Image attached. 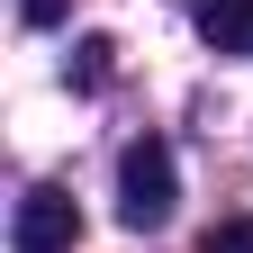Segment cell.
Instances as JSON below:
<instances>
[{"label": "cell", "mask_w": 253, "mask_h": 253, "mask_svg": "<svg viewBox=\"0 0 253 253\" xmlns=\"http://www.w3.org/2000/svg\"><path fill=\"white\" fill-rule=\"evenodd\" d=\"M18 253H73V235H82V208H73V190H54V181H37L18 199Z\"/></svg>", "instance_id": "cell-2"}, {"label": "cell", "mask_w": 253, "mask_h": 253, "mask_svg": "<svg viewBox=\"0 0 253 253\" xmlns=\"http://www.w3.org/2000/svg\"><path fill=\"white\" fill-rule=\"evenodd\" d=\"M18 9H27V27H54V18H63V0H18Z\"/></svg>", "instance_id": "cell-6"}, {"label": "cell", "mask_w": 253, "mask_h": 253, "mask_svg": "<svg viewBox=\"0 0 253 253\" xmlns=\"http://www.w3.org/2000/svg\"><path fill=\"white\" fill-rule=\"evenodd\" d=\"M109 54H118L109 37H82V45H73V82H82V90H100V82H109Z\"/></svg>", "instance_id": "cell-4"}, {"label": "cell", "mask_w": 253, "mask_h": 253, "mask_svg": "<svg viewBox=\"0 0 253 253\" xmlns=\"http://www.w3.org/2000/svg\"><path fill=\"white\" fill-rule=\"evenodd\" d=\"M172 208H181V163H172V145L163 136H136L118 154V226L126 235H154V226H172Z\"/></svg>", "instance_id": "cell-1"}, {"label": "cell", "mask_w": 253, "mask_h": 253, "mask_svg": "<svg viewBox=\"0 0 253 253\" xmlns=\"http://www.w3.org/2000/svg\"><path fill=\"white\" fill-rule=\"evenodd\" d=\"M199 253H253V217H217L199 235Z\"/></svg>", "instance_id": "cell-5"}, {"label": "cell", "mask_w": 253, "mask_h": 253, "mask_svg": "<svg viewBox=\"0 0 253 253\" xmlns=\"http://www.w3.org/2000/svg\"><path fill=\"white\" fill-rule=\"evenodd\" d=\"M190 18H199V37H208L217 54L253 63V0H190Z\"/></svg>", "instance_id": "cell-3"}]
</instances>
